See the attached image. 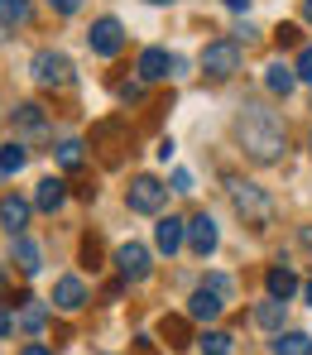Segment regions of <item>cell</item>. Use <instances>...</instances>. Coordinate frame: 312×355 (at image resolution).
Listing matches in <instances>:
<instances>
[{
  "mask_svg": "<svg viewBox=\"0 0 312 355\" xmlns=\"http://www.w3.org/2000/svg\"><path fill=\"white\" fill-rule=\"evenodd\" d=\"M236 135H241V149H245L254 164H274V159H284V149H288L279 116L264 111V106H245V116H241V125H236Z\"/></svg>",
  "mask_w": 312,
  "mask_h": 355,
  "instance_id": "obj_1",
  "label": "cell"
},
{
  "mask_svg": "<svg viewBox=\"0 0 312 355\" xmlns=\"http://www.w3.org/2000/svg\"><path fill=\"white\" fill-rule=\"evenodd\" d=\"M226 187H231V207H236V216H241L245 226H269V221H274V202L264 197V187H259V182L231 178Z\"/></svg>",
  "mask_w": 312,
  "mask_h": 355,
  "instance_id": "obj_2",
  "label": "cell"
},
{
  "mask_svg": "<svg viewBox=\"0 0 312 355\" xmlns=\"http://www.w3.org/2000/svg\"><path fill=\"white\" fill-rule=\"evenodd\" d=\"M125 202H130V211H139V216H159L164 211V202H168V187L159 182V178H135L130 182V192H125Z\"/></svg>",
  "mask_w": 312,
  "mask_h": 355,
  "instance_id": "obj_3",
  "label": "cell"
},
{
  "mask_svg": "<svg viewBox=\"0 0 312 355\" xmlns=\"http://www.w3.org/2000/svg\"><path fill=\"white\" fill-rule=\"evenodd\" d=\"M29 72H34V82L39 87H67L72 82V62L62 58V53H34V62H29Z\"/></svg>",
  "mask_w": 312,
  "mask_h": 355,
  "instance_id": "obj_4",
  "label": "cell"
},
{
  "mask_svg": "<svg viewBox=\"0 0 312 355\" xmlns=\"http://www.w3.org/2000/svg\"><path fill=\"white\" fill-rule=\"evenodd\" d=\"M202 67H207L211 77H231V72H241V44H236V39H216V44H207Z\"/></svg>",
  "mask_w": 312,
  "mask_h": 355,
  "instance_id": "obj_5",
  "label": "cell"
},
{
  "mask_svg": "<svg viewBox=\"0 0 312 355\" xmlns=\"http://www.w3.org/2000/svg\"><path fill=\"white\" fill-rule=\"evenodd\" d=\"M87 44H92V53H96V58H116V53H121V44H125V24H121V19H111V15H106V19H96V24H92V34H87Z\"/></svg>",
  "mask_w": 312,
  "mask_h": 355,
  "instance_id": "obj_6",
  "label": "cell"
},
{
  "mask_svg": "<svg viewBox=\"0 0 312 355\" xmlns=\"http://www.w3.org/2000/svg\"><path fill=\"white\" fill-rule=\"evenodd\" d=\"M116 269H121L125 284H144L149 279V250L139 240H125L121 250H116Z\"/></svg>",
  "mask_w": 312,
  "mask_h": 355,
  "instance_id": "obj_7",
  "label": "cell"
},
{
  "mask_svg": "<svg viewBox=\"0 0 312 355\" xmlns=\"http://www.w3.org/2000/svg\"><path fill=\"white\" fill-rule=\"evenodd\" d=\"M15 327H19L24 336H39V331L49 327V307H44L34 293H19L15 297Z\"/></svg>",
  "mask_w": 312,
  "mask_h": 355,
  "instance_id": "obj_8",
  "label": "cell"
},
{
  "mask_svg": "<svg viewBox=\"0 0 312 355\" xmlns=\"http://www.w3.org/2000/svg\"><path fill=\"white\" fill-rule=\"evenodd\" d=\"M216 240H221V236H216V221H211L207 211L187 221V245H192V254H197V259H207V254H216Z\"/></svg>",
  "mask_w": 312,
  "mask_h": 355,
  "instance_id": "obj_9",
  "label": "cell"
},
{
  "mask_svg": "<svg viewBox=\"0 0 312 355\" xmlns=\"http://www.w3.org/2000/svg\"><path fill=\"white\" fill-rule=\"evenodd\" d=\"M15 130H19L24 139H44V135H49L44 106H39V101H19V106H15Z\"/></svg>",
  "mask_w": 312,
  "mask_h": 355,
  "instance_id": "obj_10",
  "label": "cell"
},
{
  "mask_svg": "<svg viewBox=\"0 0 312 355\" xmlns=\"http://www.w3.org/2000/svg\"><path fill=\"white\" fill-rule=\"evenodd\" d=\"M187 240V221L183 216H159V226H154V245H159V254H178Z\"/></svg>",
  "mask_w": 312,
  "mask_h": 355,
  "instance_id": "obj_11",
  "label": "cell"
},
{
  "mask_svg": "<svg viewBox=\"0 0 312 355\" xmlns=\"http://www.w3.org/2000/svg\"><path fill=\"white\" fill-rule=\"evenodd\" d=\"M29 211H34V202H24V197H0V226L10 231V236H24V226H29Z\"/></svg>",
  "mask_w": 312,
  "mask_h": 355,
  "instance_id": "obj_12",
  "label": "cell"
},
{
  "mask_svg": "<svg viewBox=\"0 0 312 355\" xmlns=\"http://www.w3.org/2000/svg\"><path fill=\"white\" fill-rule=\"evenodd\" d=\"M221 307H226L221 293H216V288H207V284L187 297V317H192V322H216V317H221Z\"/></svg>",
  "mask_w": 312,
  "mask_h": 355,
  "instance_id": "obj_13",
  "label": "cell"
},
{
  "mask_svg": "<svg viewBox=\"0 0 312 355\" xmlns=\"http://www.w3.org/2000/svg\"><path fill=\"white\" fill-rule=\"evenodd\" d=\"M53 307H58V312H82V307H87V288H82V279H72V274L58 279V284H53Z\"/></svg>",
  "mask_w": 312,
  "mask_h": 355,
  "instance_id": "obj_14",
  "label": "cell"
},
{
  "mask_svg": "<svg viewBox=\"0 0 312 355\" xmlns=\"http://www.w3.org/2000/svg\"><path fill=\"white\" fill-rule=\"evenodd\" d=\"M173 62H178V58H168L164 49H144V53H139V67H135V72H139V82H164Z\"/></svg>",
  "mask_w": 312,
  "mask_h": 355,
  "instance_id": "obj_15",
  "label": "cell"
},
{
  "mask_svg": "<svg viewBox=\"0 0 312 355\" xmlns=\"http://www.w3.org/2000/svg\"><path fill=\"white\" fill-rule=\"evenodd\" d=\"M264 87H269L274 96H288V92L298 87V67H288L284 58H274L269 67H264Z\"/></svg>",
  "mask_w": 312,
  "mask_h": 355,
  "instance_id": "obj_16",
  "label": "cell"
},
{
  "mask_svg": "<svg viewBox=\"0 0 312 355\" xmlns=\"http://www.w3.org/2000/svg\"><path fill=\"white\" fill-rule=\"evenodd\" d=\"M15 269H19V274H29V279L44 269V250H39L29 236H15Z\"/></svg>",
  "mask_w": 312,
  "mask_h": 355,
  "instance_id": "obj_17",
  "label": "cell"
},
{
  "mask_svg": "<svg viewBox=\"0 0 312 355\" xmlns=\"http://www.w3.org/2000/svg\"><path fill=\"white\" fill-rule=\"evenodd\" d=\"M264 288H269V297H284V302H288V297L298 293V274H293L288 264H274V269L264 274Z\"/></svg>",
  "mask_w": 312,
  "mask_h": 355,
  "instance_id": "obj_18",
  "label": "cell"
},
{
  "mask_svg": "<svg viewBox=\"0 0 312 355\" xmlns=\"http://www.w3.org/2000/svg\"><path fill=\"white\" fill-rule=\"evenodd\" d=\"M62 202H67V182H62V178H44V182L34 187V207H39V211H58Z\"/></svg>",
  "mask_w": 312,
  "mask_h": 355,
  "instance_id": "obj_19",
  "label": "cell"
},
{
  "mask_svg": "<svg viewBox=\"0 0 312 355\" xmlns=\"http://www.w3.org/2000/svg\"><path fill=\"white\" fill-rule=\"evenodd\" d=\"M284 307H288L284 297H269V302H259V307H254V327H264V331H279V327H284Z\"/></svg>",
  "mask_w": 312,
  "mask_h": 355,
  "instance_id": "obj_20",
  "label": "cell"
},
{
  "mask_svg": "<svg viewBox=\"0 0 312 355\" xmlns=\"http://www.w3.org/2000/svg\"><path fill=\"white\" fill-rule=\"evenodd\" d=\"M29 164V149L15 139V144H0V178H10V173H19Z\"/></svg>",
  "mask_w": 312,
  "mask_h": 355,
  "instance_id": "obj_21",
  "label": "cell"
},
{
  "mask_svg": "<svg viewBox=\"0 0 312 355\" xmlns=\"http://www.w3.org/2000/svg\"><path fill=\"white\" fill-rule=\"evenodd\" d=\"M274 355H312V336H303V331H279Z\"/></svg>",
  "mask_w": 312,
  "mask_h": 355,
  "instance_id": "obj_22",
  "label": "cell"
},
{
  "mask_svg": "<svg viewBox=\"0 0 312 355\" xmlns=\"http://www.w3.org/2000/svg\"><path fill=\"white\" fill-rule=\"evenodd\" d=\"M29 0H0V24L5 29H19V24H29Z\"/></svg>",
  "mask_w": 312,
  "mask_h": 355,
  "instance_id": "obj_23",
  "label": "cell"
},
{
  "mask_svg": "<svg viewBox=\"0 0 312 355\" xmlns=\"http://www.w3.org/2000/svg\"><path fill=\"white\" fill-rule=\"evenodd\" d=\"M159 331H164V341H168L173 351H183V346H187V322H183V317H164Z\"/></svg>",
  "mask_w": 312,
  "mask_h": 355,
  "instance_id": "obj_24",
  "label": "cell"
},
{
  "mask_svg": "<svg viewBox=\"0 0 312 355\" xmlns=\"http://www.w3.org/2000/svg\"><path fill=\"white\" fill-rule=\"evenodd\" d=\"M58 164L67 168V173L87 164V154H82V144H77V139H62V144H58Z\"/></svg>",
  "mask_w": 312,
  "mask_h": 355,
  "instance_id": "obj_25",
  "label": "cell"
},
{
  "mask_svg": "<svg viewBox=\"0 0 312 355\" xmlns=\"http://www.w3.org/2000/svg\"><path fill=\"white\" fill-rule=\"evenodd\" d=\"M197 346H202V355H231V336L226 331H207Z\"/></svg>",
  "mask_w": 312,
  "mask_h": 355,
  "instance_id": "obj_26",
  "label": "cell"
},
{
  "mask_svg": "<svg viewBox=\"0 0 312 355\" xmlns=\"http://www.w3.org/2000/svg\"><path fill=\"white\" fill-rule=\"evenodd\" d=\"M293 67H298V82H312V49H303Z\"/></svg>",
  "mask_w": 312,
  "mask_h": 355,
  "instance_id": "obj_27",
  "label": "cell"
},
{
  "mask_svg": "<svg viewBox=\"0 0 312 355\" xmlns=\"http://www.w3.org/2000/svg\"><path fill=\"white\" fill-rule=\"evenodd\" d=\"M144 96V82H125L121 87V101H139Z\"/></svg>",
  "mask_w": 312,
  "mask_h": 355,
  "instance_id": "obj_28",
  "label": "cell"
},
{
  "mask_svg": "<svg viewBox=\"0 0 312 355\" xmlns=\"http://www.w3.org/2000/svg\"><path fill=\"white\" fill-rule=\"evenodd\" d=\"M10 331H15V312H10V307H0V341H5Z\"/></svg>",
  "mask_w": 312,
  "mask_h": 355,
  "instance_id": "obj_29",
  "label": "cell"
},
{
  "mask_svg": "<svg viewBox=\"0 0 312 355\" xmlns=\"http://www.w3.org/2000/svg\"><path fill=\"white\" fill-rule=\"evenodd\" d=\"M173 192H192V173L178 168V173H173Z\"/></svg>",
  "mask_w": 312,
  "mask_h": 355,
  "instance_id": "obj_30",
  "label": "cell"
},
{
  "mask_svg": "<svg viewBox=\"0 0 312 355\" xmlns=\"http://www.w3.org/2000/svg\"><path fill=\"white\" fill-rule=\"evenodd\" d=\"M207 288H216V293L226 297V293H231V279H221V274H211V279H207Z\"/></svg>",
  "mask_w": 312,
  "mask_h": 355,
  "instance_id": "obj_31",
  "label": "cell"
},
{
  "mask_svg": "<svg viewBox=\"0 0 312 355\" xmlns=\"http://www.w3.org/2000/svg\"><path fill=\"white\" fill-rule=\"evenodd\" d=\"M279 44H284V49H288V44H298V29H293V24H284V29H279Z\"/></svg>",
  "mask_w": 312,
  "mask_h": 355,
  "instance_id": "obj_32",
  "label": "cell"
},
{
  "mask_svg": "<svg viewBox=\"0 0 312 355\" xmlns=\"http://www.w3.org/2000/svg\"><path fill=\"white\" fill-rule=\"evenodd\" d=\"M49 5H53V10H58V15H72V10H77V5H82V0H49Z\"/></svg>",
  "mask_w": 312,
  "mask_h": 355,
  "instance_id": "obj_33",
  "label": "cell"
},
{
  "mask_svg": "<svg viewBox=\"0 0 312 355\" xmlns=\"http://www.w3.org/2000/svg\"><path fill=\"white\" fill-rule=\"evenodd\" d=\"M19 355H53V351H49V346H39V341H29V346H24Z\"/></svg>",
  "mask_w": 312,
  "mask_h": 355,
  "instance_id": "obj_34",
  "label": "cell"
},
{
  "mask_svg": "<svg viewBox=\"0 0 312 355\" xmlns=\"http://www.w3.org/2000/svg\"><path fill=\"white\" fill-rule=\"evenodd\" d=\"M226 10H236V15H241V10H250V0H226Z\"/></svg>",
  "mask_w": 312,
  "mask_h": 355,
  "instance_id": "obj_35",
  "label": "cell"
},
{
  "mask_svg": "<svg viewBox=\"0 0 312 355\" xmlns=\"http://www.w3.org/2000/svg\"><path fill=\"white\" fill-rule=\"evenodd\" d=\"M139 355H154V346H149V336H139Z\"/></svg>",
  "mask_w": 312,
  "mask_h": 355,
  "instance_id": "obj_36",
  "label": "cell"
},
{
  "mask_svg": "<svg viewBox=\"0 0 312 355\" xmlns=\"http://www.w3.org/2000/svg\"><path fill=\"white\" fill-rule=\"evenodd\" d=\"M303 245H308V250H312V226H303Z\"/></svg>",
  "mask_w": 312,
  "mask_h": 355,
  "instance_id": "obj_37",
  "label": "cell"
},
{
  "mask_svg": "<svg viewBox=\"0 0 312 355\" xmlns=\"http://www.w3.org/2000/svg\"><path fill=\"white\" fill-rule=\"evenodd\" d=\"M303 15H308V24H312V0H303Z\"/></svg>",
  "mask_w": 312,
  "mask_h": 355,
  "instance_id": "obj_38",
  "label": "cell"
},
{
  "mask_svg": "<svg viewBox=\"0 0 312 355\" xmlns=\"http://www.w3.org/2000/svg\"><path fill=\"white\" fill-rule=\"evenodd\" d=\"M303 297H308V302H312V279H308V284H303Z\"/></svg>",
  "mask_w": 312,
  "mask_h": 355,
  "instance_id": "obj_39",
  "label": "cell"
},
{
  "mask_svg": "<svg viewBox=\"0 0 312 355\" xmlns=\"http://www.w3.org/2000/svg\"><path fill=\"white\" fill-rule=\"evenodd\" d=\"M0 288H5V264H0Z\"/></svg>",
  "mask_w": 312,
  "mask_h": 355,
  "instance_id": "obj_40",
  "label": "cell"
},
{
  "mask_svg": "<svg viewBox=\"0 0 312 355\" xmlns=\"http://www.w3.org/2000/svg\"><path fill=\"white\" fill-rule=\"evenodd\" d=\"M149 5H173V0H149Z\"/></svg>",
  "mask_w": 312,
  "mask_h": 355,
  "instance_id": "obj_41",
  "label": "cell"
}]
</instances>
